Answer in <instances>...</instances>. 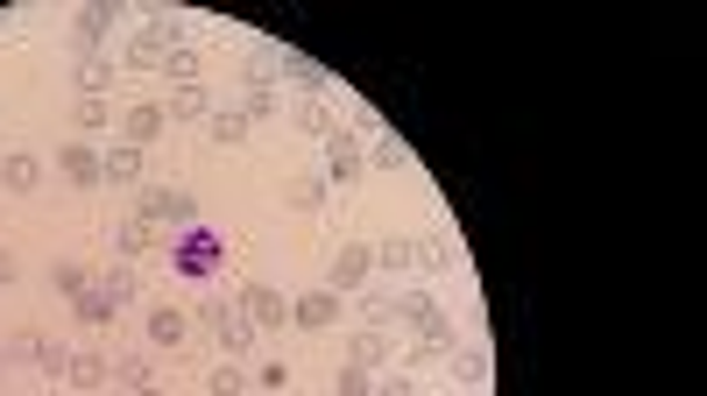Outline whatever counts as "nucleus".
<instances>
[{
    "label": "nucleus",
    "mask_w": 707,
    "mask_h": 396,
    "mask_svg": "<svg viewBox=\"0 0 707 396\" xmlns=\"http://www.w3.org/2000/svg\"><path fill=\"white\" fill-rule=\"evenodd\" d=\"M333 396H375V375H368V368H354V362H340Z\"/></svg>",
    "instance_id": "obj_37"
},
{
    "label": "nucleus",
    "mask_w": 707,
    "mask_h": 396,
    "mask_svg": "<svg viewBox=\"0 0 707 396\" xmlns=\"http://www.w3.org/2000/svg\"><path fill=\"white\" fill-rule=\"evenodd\" d=\"M283 205H291V213H326L333 184L326 177H291V184H283Z\"/></svg>",
    "instance_id": "obj_23"
},
{
    "label": "nucleus",
    "mask_w": 707,
    "mask_h": 396,
    "mask_svg": "<svg viewBox=\"0 0 707 396\" xmlns=\"http://www.w3.org/2000/svg\"><path fill=\"white\" fill-rule=\"evenodd\" d=\"M191 43V22L178 8H149L135 29H128V43H121V71H163L170 64V50H184Z\"/></svg>",
    "instance_id": "obj_1"
},
{
    "label": "nucleus",
    "mask_w": 707,
    "mask_h": 396,
    "mask_svg": "<svg viewBox=\"0 0 707 396\" xmlns=\"http://www.w3.org/2000/svg\"><path fill=\"white\" fill-rule=\"evenodd\" d=\"M163 106H170V121H205V113H213V92H205V85H178Z\"/></svg>",
    "instance_id": "obj_28"
},
{
    "label": "nucleus",
    "mask_w": 707,
    "mask_h": 396,
    "mask_svg": "<svg viewBox=\"0 0 707 396\" xmlns=\"http://www.w3.org/2000/svg\"><path fill=\"white\" fill-rule=\"evenodd\" d=\"M113 79H121V64H113V50L100 57H79V100H107Z\"/></svg>",
    "instance_id": "obj_20"
},
{
    "label": "nucleus",
    "mask_w": 707,
    "mask_h": 396,
    "mask_svg": "<svg viewBox=\"0 0 707 396\" xmlns=\"http://www.w3.org/2000/svg\"><path fill=\"white\" fill-rule=\"evenodd\" d=\"M142 396H163V389H142Z\"/></svg>",
    "instance_id": "obj_44"
},
{
    "label": "nucleus",
    "mask_w": 707,
    "mask_h": 396,
    "mask_svg": "<svg viewBox=\"0 0 707 396\" xmlns=\"http://www.w3.org/2000/svg\"><path fill=\"white\" fill-rule=\"evenodd\" d=\"M22 354L36 362V375L64 383V368H71V339H57V333H22Z\"/></svg>",
    "instance_id": "obj_15"
},
{
    "label": "nucleus",
    "mask_w": 707,
    "mask_h": 396,
    "mask_svg": "<svg viewBox=\"0 0 707 396\" xmlns=\"http://www.w3.org/2000/svg\"><path fill=\"white\" fill-rule=\"evenodd\" d=\"M368 248H375V270H382V276H404V270H417V241H411V234L368 241Z\"/></svg>",
    "instance_id": "obj_24"
},
{
    "label": "nucleus",
    "mask_w": 707,
    "mask_h": 396,
    "mask_svg": "<svg viewBox=\"0 0 707 396\" xmlns=\"http://www.w3.org/2000/svg\"><path fill=\"white\" fill-rule=\"evenodd\" d=\"M205 389H213V396H248V389H255V375H248L241 362H220L213 375H205Z\"/></svg>",
    "instance_id": "obj_29"
},
{
    "label": "nucleus",
    "mask_w": 707,
    "mask_h": 396,
    "mask_svg": "<svg viewBox=\"0 0 707 396\" xmlns=\"http://www.w3.org/2000/svg\"><path fill=\"white\" fill-rule=\"evenodd\" d=\"M107 375H113V354H100V347H71V368H64L71 389H100Z\"/></svg>",
    "instance_id": "obj_19"
},
{
    "label": "nucleus",
    "mask_w": 707,
    "mask_h": 396,
    "mask_svg": "<svg viewBox=\"0 0 707 396\" xmlns=\"http://www.w3.org/2000/svg\"><path fill=\"white\" fill-rule=\"evenodd\" d=\"M255 389H262V396L291 389V368H283V362H262V368H255Z\"/></svg>",
    "instance_id": "obj_41"
},
{
    "label": "nucleus",
    "mask_w": 707,
    "mask_h": 396,
    "mask_svg": "<svg viewBox=\"0 0 707 396\" xmlns=\"http://www.w3.org/2000/svg\"><path fill=\"white\" fill-rule=\"evenodd\" d=\"M92 291H100L113 312H128V305L142 297V276H135V262H107V270L92 276Z\"/></svg>",
    "instance_id": "obj_16"
},
{
    "label": "nucleus",
    "mask_w": 707,
    "mask_h": 396,
    "mask_svg": "<svg viewBox=\"0 0 707 396\" xmlns=\"http://www.w3.org/2000/svg\"><path fill=\"white\" fill-rule=\"evenodd\" d=\"M446 375H453L461 389H482V383H488V354H482V347H453V354H446Z\"/></svg>",
    "instance_id": "obj_26"
},
{
    "label": "nucleus",
    "mask_w": 707,
    "mask_h": 396,
    "mask_svg": "<svg viewBox=\"0 0 707 396\" xmlns=\"http://www.w3.org/2000/svg\"><path fill=\"white\" fill-rule=\"evenodd\" d=\"M135 213H142L149 226H178V234H184V226H199V199L178 192V184H142V192H135Z\"/></svg>",
    "instance_id": "obj_3"
},
{
    "label": "nucleus",
    "mask_w": 707,
    "mask_h": 396,
    "mask_svg": "<svg viewBox=\"0 0 707 396\" xmlns=\"http://www.w3.org/2000/svg\"><path fill=\"white\" fill-rule=\"evenodd\" d=\"M205 142H213V149H241L248 142V113L241 106H213V113H205Z\"/></svg>",
    "instance_id": "obj_22"
},
{
    "label": "nucleus",
    "mask_w": 707,
    "mask_h": 396,
    "mask_svg": "<svg viewBox=\"0 0 707 396\" xmlns=\"http://www.w3.org/2000/svg\"><path fill=\"white\" fill-rule=\"evenodd\" d=\"M234 312H241L255 333H270V326H283V318H291V297H283L276 283H241V291H234Z\"/></svg>",
    "instance_id": "obj_6"
},
{
    "label": "nucleus",
    "mask_w": 707,
    "mask_h": 396,
    "mask_svg": "<svg viewBox=\"0 0 707 396\" xmlns=\"http://www.w3.org/2000/svg\"><path fill=\"white\" fill-rule=\"evenodd\" d=\"M276 85H297L304 100H326V92H333V71L319 64V57H304V50H283V57H276Z\"/></svg>",
    "instance_id": "obj_8"
},
{
    "label": "nucleus",
    "mask_w": 707,
    "mask_h": 396,
    "mask_svg": "<svg viewBox=\"0 0 707 396\" xmlns=\"http://www.w3.org/2000/svg\"><path fill=\"white\" fill-rule=\"evenodd\" d=\"M213 339H220V347H226V362H241V354H248V347H255V326H248V318L234 312V318H226V326H220Z\"/></svg>",
    "instance_id": "obj_35"
},
{
    "label": "nucleus",
    "mask_w": 707,
    "mask_h": 396,
    "mask_svg": "<svg viewBox=\"0 0 707 396\" xmlns=\"http://www.w3.org/2000/svg\"><path fill=\"white\" fill-rule=\"evenodd\" d=\"M22 276V262H14V248H0V283H14Z\"/></svg>",
    "instance_id": "obj_43"
},
{
    "label": "nucleus",
    "mask_w": 707,
    "mask_h": 396,
    "mask_svg": "<svg viewBox=\"0 0 707 396\" xmlns=\"http://www.w3.org/2000/svg\"><path fill=\"white\" fill-rule=\"evenodd\" d=\"M319 177H326L333 192H347V184H361V177H368V142H361L354 128H340V135L326 142V170H319Z\"/></svg>",
    "instance_id": "obj_4"
},
{
    "label": "nucleus",
    "mask_w": 707,
    "mask_h": 396,
    "mask_svg": "<svg viewBox=\"0 0 707 396\" xmlns=\"http://www.w3.org/2000/svg\"><path fill=\"white\" fill-rule=\"evenodd\" d=\"M163 135H170V106H163V100H142V106H128V113H121V142L156 149Z\"/></svg>",
    "instance_id": "obj_9"
},
{
    "label": "nucleus",
    "mask_w": 707,
    "mask_h": 396,
    "mask_svg": "<svg viewBox=\"0 0 707 396\" xmlns=\"http://www.w3.org/2000/svg\"><path fill=\"white\" fill-rule=\"evenodd\" d=\"M347 362H354V368H368V375L396 368V333H390V326H361V333L347 339Z\"/></svg>",
    "instance_id": "obj_10"
},
{
    "label": "nucleus",
    "mask_w": 707,
    "mask_h": 396,
    "mask_svg": "<svg viewBox=\"0 0 707 396\" xmlns=\"http://www.w3.org/2000/svg\"><path fill=\"white\" fill-rule=\"evenodd\" d=\"M156 248H163V234H156L142 213L113 220V262H142V255H156Z\"/></svg>",
    "instance_id": "obj_13"
},
{
    "label": "nucleus",
    "mask_w": 707,
    "mask_h": 396,
    "mask_svg": "<svg viewBox=\"0 0 707 396\" xmlns=\"http://www.w3.org/2000/svg\"><path fill=\"white\" fill-rule=\"evenodd\" d=\"M29 22H22V14H14V8H0V43H14V35H22Z\"/></svg>",
    "instance_id": "obj_42"
},
{
    "label": "nucleus",
    "mask_w": 707,
    "mask_h": 396,
    "mask_svg": "<svg viewBox=\"0 0 707 396\" xmlns=\"http://www.w3.org/2000/svg\"><path fill=\"white\" fill-rule=\"evenodd\" d=\"M113 29H121V8H107V0H92V8L71 14V43H79V57H100L113 43Z\"/></svg>",
    "instance_id": "obj_7"
},
{
    "label": "nucleus",
    "mask_w": 707,
    "mask_h": 396,
    "mask_svg": "<svg viewBox=\"0 0 707 396\" xmlns=\"http://www.w3.org/2000/svg\"><path fill=\"white\" fill-rule=\"evenodd\" d=\"M361 297V326H390L396 333V297L390 291H354Z\"/></svg>",
    "instance_id": "obj_31"
},
{
    "label": "nucleus",
    "mask_w": 707,
    "mask_h": 396,
    "mask_svg": "<svg viewBox=\"0 0 707 396\" xmlns=\"http://www.w3.org/2000/svg\"><path fill=\"white\" fill-rule=\"evenodd\" d=\"M156 255L170 262V276H178V283H213L226 270V234L199 220V226H184V234H163Z\"/></svg>",
    "instance_id": "obj_2"
},
{
    "label": "nucleus",
    "mask_w": 707,
    "mask_h": 396,
    "mask_svg": "<svg viewBox=\"0 0 707 396\" xmlns=\"http://www.w3.org/2000/svg\"><path fill=\"white\" fill-rule=\"evenodd\" d=\"M368 283H375V248H368V241H340V255L326 270V291L354 297V291H368Z\"/></svg>",
    "instance_id": "obj_5"
},
{
    "label": "nucleus",
    "mask_w": 707,
    "mask_h": 396,
    "mask_svg": "<svg viewBox=\"0 0 707 396\" xmlns=\"http://www.w3.org/2000/svg\"><path fill=\"white\" fill-rule=\"evenodd\" d=\"M297 128H304V135H312V142H333V135H340V128H347V121H340V113H333V100H304V106H297Z\"/></svg>",
    "instance_id": "obj_25"
},
{
    "label": "nucleus",
    "mask_w": 707,
    "mask_h": 396,
    "mask_svg": "<svg viewBox=\"0 0 707 396\" xmlns=\"http://www.w3.org/2000/svg\"><path fill=\"white\" fill-rule=\"evenodd\" d=\"M425 368H446V354H438V347H425V339H417V347L404 354V375H425Z\"/></svg>",
    "instance_id": "obj_40"
},
{
    "label": "nucleus",
    "mask_w": 707,
    "mask_h": 396,
    "mask_svg": "<svg viewBox=\"0 0 707 396\" xmlns=\"http://www.w3.org/2000/svg\"><path fill=\"white\" fill-rule=\"evenodd\" d=\"M142 170H149V149H135V142L100 149V184H128V192H142Z\"/></svg>",
    "instance_id": "obj_12"
},
{
    "label": "nucleus",
    "mask_w": 707,
    "mask_h": 396,
    "mask_svg": "<svg viewBox=\"0 0 707 396\" xmlns=\"http://www.w3.org/2000/svg\"><path fill=\"white\" fill-rule=\"evenodd\" d=\"M226 318H234V305H226V297H199V305H191V326H205V333H220Z\"/></svg>",
    "instance_id": "obj_38"
},
{
    "label": "nucleus",
    "mask_w": 707,
    "mask_h": 396,
    "mask_svg": "<svg viewBox=\"0 0 707 396\" xmlns=\"http://www.w3.org/2000/svg\"><path fill=\"white\" fill-rule=\"evenodd\" d=\"M71 318H79V326H113L121 312H113L100 291H79V297H71Z\"/></svg>",
    "instance_id": "obj_32"
},
{
    "label": "nucleus",
    "mask_w": 707,
    "mask_h": 396,
    "mask_svg": "<svg viewBox=\"0 0 707 396\" xmlns=\"http://www.w3.org/2000/svg\"><path fill=\"white\" fill-rule=\"evenodd\" d=\"M36 184H43V156H29V149H8V156H0V192H8V199H29Z\"/></svg>",
    "instance_id": "obj_17"
},
{
    "label": "nucleus",
    "mask_w": 707,
    "mask_h": 396,
    "mask_svg": "<svg viewBox=\"0 0 707 396\" xmlns=\"http://www.w3.org/2000/svg\"><path fill=\"white\" fill-rule=\"evenodd\" d=\"M417 270H425V276H446V270H453V241H446V234L417 241Z\"/></svg>",
    "instance_id": "obj_33"
},
{
    "label": "nucleus",
    "mask_w": 707,
    "mask_h": 396,
    "mask_svg": "<svg viewBox=\"0 0 707 396\" xmlns=\"http://www.w3.org/2000/svg\"><path fill=\"white\" fill-rule=\"evenodd\" d=\"M107 383H121L128 396L156 389V354H113V375H107Z\"/></svg>",
    "instance_id": "obj_21"
},
{
    "label": "nucleus",
    "mask_w": 707,
    "mask_h": 396,
    "mask_svg": "<svg viewBox=\"0 0 707 396\" xmlns=\"http://www.w3.org/2000/svg\"><path fill=\"white\" fill-rule=\"evenodd\" d=\"M163 71H170L178 85H205V57L191 50V43H184V50H170V64H163Z\"/></svg>",
    "instance_id": "obj_34"
},
{
    "label": "nucleus",
    "mask_w": 707,
    "mask_h": 396,
    "mask_svg": "<svg viewBox=\"0 0 707 396\" xmlns=\"http://www.w3.org/2000/svg\"><path fill=\"white\" fill-rule=\"evenodd\" d=\"M142 333H149V347H163V354H184V339H191V312H184V305H149Z\"/></svg>",
    "instance_id": "obj_11"
},
{
    "label": "nucleus",
    "mask_w": 707,
    "mask_h": 396,
    "mask_svg": "<svg viewBox=\"0 0 707 396\" xmlns=\"http://www.w3.org/2000/svg\"><path fill=\"white\" fill-rule=\"evenodd\" d=\"M368 170H411V142H404V135H390V128H382V135L368 142Z\"/></svg>",
    "instance_id": "obj_27"
},
{
    "label": "nucleus",
    "mask_w": 707,
    "mask_h": 396,
    "mask_svg": "<svg viewBox=\"0 0 707 396\" xmlns=\"http://www.w3.org/2000/svg\"><path fill=\"white\" fill-rule=\"evenodd\" d=\"M22 396H29V389H22Z\"/></svg>",
    "instance_id": "obj_45"
},
{
    "label": "nucleus",
    "mask_w": 707,
    "mask_h": 396,
    "mask_svg": "<svg viewBox=\"0 0 707 396\" xmlns=\"http://www.w3.org/2000/svg\"><path fill=\"white\" fill-rule=\"evenodd\" d=\"M71 121H79V128H85V142H92V135H107L113 106H107V100H79V106H71Z\"/></svg>",
    "instance_id": "obj_36"
},
{
    "label": "nucleus",
    "mask_w": 707,
    "mask_h": 396,
    "mask_svg": "<svg viewBox=\"0 0 707 396\" xmlns=\"http://www.w3.org/2000/svg\"><path fill=\"white\" fill-rule=\"evenodd\" d=\"M375 396H417V375H404V368H382V375H375Z\"/></svg>",
    "instance_id": "obj_39"
},
{
    "label": "nucleus",
    "mask_w": 707,
    "mask_h": 396,
    "mask_svg": "<svg viewBox=\"0 0 707 396\" xmlns=\"http://www.w3.org/2000/svg\"><path fill=\"white\" fill-rule=\"evenodd\" d=\"M50 291L79 297V291H92V270H85V262H50Z\"/></svg>",
    "instance_id": "obj_30"
},
{
    "label": "nucleus",
    "mask_w": 707,
    "mask_h": 396,
    "mask_svg": "<svg viewBox=\"0 0 707 396\" xmlns=\"http://www.w3.org/2000/svg\"><path fill=\"white\" fill-rule=\"evenodd\" d=\"M57 170H64V177L71 184H100V142H64V149H57Z\"/></svg>",
    "instance_id": "obj_18"
},
{
    "label": "nucleus",
    "mask_w": 707,
    "mask_h": 396,
    "mask_svg": "<svg viewBox=\"0 0 707 396\" xmlns=\"http://www.w3.org/2000/svg\"><path fill=\"white\" fill-rule=\"evenodd\" d=\"M340 305H347L340 291H304L297 305H291V326H304V333H326V326H340Z\"/></svg>",
    "instance_id": "obj_14"
}]
</instances>
